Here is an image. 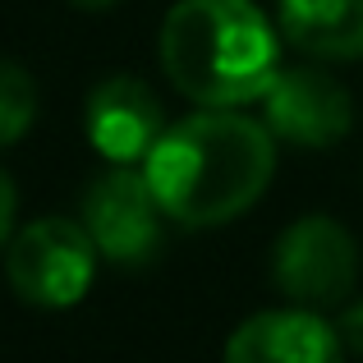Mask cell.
<instances>
[{"label":"cell","instance_id":"obj_1","mask_svg":"<svg viewBox=\"0 0 363 363\" xmlns=\"http://www.w3.org/2000/svg\"><path fill=\"white\" fill-rule=\"evenodd\" d=\"M175 225L212 230L240 221L276 175V133L240 106H203L166 124L143 161Z\"/></svg>","mask_w":363,"mask_h":363},{"label":"cell","instance_id":"obj_2","mask_svg":"<svg viewBox=\"0 0 363 363\" xmlns=\"http://www.w3.org/2000/svg\"><path fill=\"white\" fill-rule=\"evenodd\" d=\"M157 46L166 79L198 106H248L281 74V37L253 0H175Z\"/></svg>","mask_w":363,"mask_h":363},{"label":"cell","instance_id":"obj_3","mask_svg":"<svg viewBox=\"0 0 363 363\" xmlns=\"http://www.w3.org/2000/svg\"><path fill=\"white\" fill-rule=\"evenodd\" d=\"M101 248L74 216H37L5 248V281L33 308H74L97 281Z\"/></svg>","mask_w":363,"mask_h":363},{"label":"cell","instance_id":"obj_4","mask_svg":"<svg viewBox=\"0 0 363 363\" xmlns=\"http://www.w3.org/2000/svg\"><path fill=\"white\" fill-rule=\"evenodd\" d=\"M272 285L285 303L336 308L359 285V244L331 216H299L272 244Z\"/></svg>","mask_w":363,"mask_h":363},{"label":"cell","instance_id":"obj_5","mask_svg":"<svg viewBox=\"0 0 363 363\" xmlns=\"http://www.w3.org/2000/svg\"><path fill=\"white\" fill-rule=\"evenodd\" d=\"M79 221L88 225L92 244L116 267H147L161 253V230H166V207L152 189L147 170L111 166L88 179L79 203Z\"/></svg>","mask_w":363,"mask_h":363},{"label":"cell","instance_id":"obj_6","mask_svg":"<svg viewBox=\"0 0 363 363\" xmlns=\"http://www.w3.org/2000/svg\"><path fill=\"white\" fill-rule=\"evenodd\" d=\"M262 116L272 133L294 147H336L354 129V101L336 74L318 65L281 69L262 97Z\"/></svg>","mask_w":363,"mask_h":363},{"label":"cell","instance_id":"obj_7","mask_svg":"<svg viewBox=\"0 0 363 363\" xmlns=\"http://www.w3.org/2000/svg\"><path fill=\"white\" fill-rule=\"evenodd\" d=\"M83 133L111 166H133V161H147V152L166 133V116H161V101L152 97V88L143 79L116 74V79H101L88 92Z\"/></svg>","mask_w":363,"mask_h":363},{"label":"cell","instance_id":"obj_8","mask_svg":"<svg viewBox=\"0 0 363 363\" xmlns=\"http://www.w3.org/2000/svg\"><path fill=\"white\" fill-rule=\"evenodd\" d=\"M336 322L318 318V308H267L244 318L225 340L221 363H345Z\"/></svg>","mask_w":363,"mask_h":363},{"label":"cell","instance_id":"obj_9","mask_svg":"<svg viewBox=\"0 0 363 363\" xmlns=\"http://www.w3.org/2000/svg\"><path fill=\"white\" fill-rule=\"evenodd\" d=\"M276 23L308 60H363V0H276Z\"/></svg>","mask_w":363,"mask_h":363},{"label":"cell","instance_id":"obj_10","mask_svg":"<svg viewBox=\"0 0 363 363\" xmlns=\"http://www.w3.org/2000/svg\"><path fill=\"white\" fill-rule=\"evenodd\" d=\"M42 97H37L33 74L18 60H0V147H14L33 133Z\"/></svg>","mask_w":363,"mask_h":363},{"label":"cell","instance_id":"obj_11","mask_svg":"<svg viewBox=\"0 0 363 363\" xmlns=\"http://www.w3.org/2000/svg\"><path fill=\"white\" fill-rule=\"evenodd\" d=\"M336 331H340V345H345L350 354H363V299H354V303L340 308Z\"/></svg>","mask_w":363,"mask_h":363},{"label":"cell","instance_id":"obj_12","mask_svg":"<svg viewBox=\"0 0 363 363\" xmlns=\"http://www.w3.org/2000/svg\"><path fill=\"white\" fill-rule=\"evenodd\" d=\"M14 212H18V189L0 170V248H9V240H14Z\"/></svg>","mask_w":363,"mask_h":363},{"label":"cell","instance_id":"obj_13","mask_svg":"<svg viewBox=\"0 0 363 363\" xmlns=\"http://www.w3.org/2000/svg\"><path fill=\"white\" fill-rule=\"evenodd\" d=\"M69 5H79V9H111V5H120V0H69Z\"/></svg>","mask_w":363,"mask_h":363}]
</instances>
